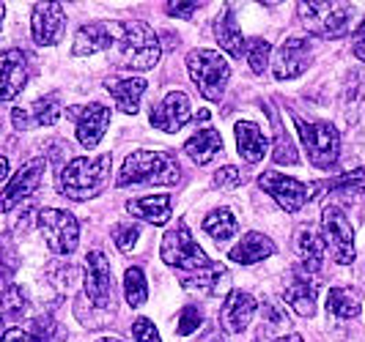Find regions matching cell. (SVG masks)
<instances>
[{
    "label": "cell",
    "mask_w": 365,
    "mask_h": 342,
    "mask_svg": "<svg viewBox=\"0 0 365 342\" xmlns=\"http://www.w3.org/2000/svg\"><path fill=\"white\" fill-rule=\"evenodd\" d=\"M138 238H140V225H135V222H124V225L113 228V241L121 252H129L138 244Z\"/></svg>",
    "instance_id": "obj_40"
},
{
    "label": "cell",
    "mask_w": 365,
    "mask_h": 342,
    "mask_svg": "<svg viewBox=\"0 0 365 342\" xmlns=\"http://www.w3.org/2000/svg\"><path fill=\"white\" fill-rule=\"evenodd\" d=\"M274 250H277V247H274V241L269 235L247 233L237 247L228 252V257H231L234 263H239V266H253V263H261V260L272 257Z\"/></svg>",
    "instance_id": "obj_23"
},
{
    "label": "cell",
    "mask_w": 365,
    "mask_h": 342,
    "mask_svg": "<svg viewBox=\"0 0 365 342\" xmlns=\"http://www.w3.org/2000/svg\"><path fill=\"white\" fill-rule=\"evenodd\" d=\"M237 183H242V173H239V167H234V164L217 170L215 178H212V186H217V189H222V186H237Z\"/></svg>",
    "instance_id": "obj_44"
},
{
    "label": "cell",
    "mask_w": 365,
    "mask_h": 342,
    "mask_svg": "<svg viewBox=\"0 0 365 342\" xmlns=\"http://www.w3.org/2000/svg\"><path fill=\"white\" fill-rule=\"evenodd\" d=\"M195 11H198V3H170V6H165V14H168V17L190 19Z\"/></svg>",
    "instance_id": "obj_45"
},
{
    "label": "cell",
    "mask_w": 365,
    "mask_h": 342,
    "mask_svg": "<svg viewBox=\"0 0 365 342\" xmlns=\"http://www.w3.org/2000/svg\"><path fill=\"white\" fill-rule=\"evenodd\" d=\"M258 186L272 200H277V205L283 211H289V214L299 211L305 205V200H308V186L302 181L292 178V176H283L277 170H264L258 176Z\"/></svg>",
    "instance_id": "obj_13"
},
{
    "label": "cell",
    "mask_w": 365,
    "mask_h": 342,
    "mask_svg": "<svg viewBox=\"0 0 365 342\" xmlns=\"http://www.w3.org/2000/svg\"><path fill=\"white\" fill-rule=\"evenodd\" d=\"M38 233L44 235L50 252L72 255L80 244V222L63 208H41L36 216Z\"/></svg>",
    "instance_id": "obj_9"
},
{
    "label": "cell",
    "mask_w": 365,
    "mask_h": 342,
    "mask_svg": "<svg viewBox=\"0 0 365 342\" xmlns=\"http://www.w3.org/2000/svg\"><path fill=\"white\" fill-rule=\"evenodd\" d=\"M34 337L38 342H66V328L53 315H38L34 321Z\"/></svg>",
    "instance_id": "obj_37"
},
{
    "label": "cell",
    "mask_w": 365,
    "mask_h": 342,
    "mask_svg": "<svg viewBox=\"0 0 365 342\" xmlns=\"http://www.w3.org/2000/svg\"><path fill=\"white\" fill-rule=\"evenodd\" d=\"M110 178V156H77L66 162L58 173V189L69 200H93L102 195Z\"/></svg>",
    "instance_id": "obj_1"
},
{
    "label": "cell",
    "mask_w": 365,
    "mask_h": 342,
    "mask_svg": "<svg viewBox=\"0 0 365 342\" xmlns=\"http://www.w3.org/2000/svg\"><path fill=\"white\" fill-rule=\"evenodd\" d=\"M9 178V159L6 156H0V181Z\"/></svg>",
    "instance_id": "obj_48"
},
{
    "label": "cell",
    "mask_w": 365,
    "mask_h": 342,
    "mask_svg": "<svg viewBox=\"0 0 365 342\" xmlns=\"http://www.w3.org/2000/svg\"><path fill=\"white\" fill-rule=\"evenodd\" d=\"M203 326V312L195 304L184 306L182 315H179V334L187 337V334H195Z\"/></svg>",
    "instance_id": "obj_41"
},
{
    "label": "cell",
    "mask_w": 365,
    "mask_h": 342,
    "mask_svg": "<svg viewBox=\"0 0 365 342\" xmlns=\"http://www.w3.org/2000/svg\"><path fill=\"white\" fill-rule=\"evenodd\" d=\"M170 198L165 195H151V198H135L127 203V214L140 219V222H151V225H168L170 222Z\"/></svg>",
    "instance_id": "obj_25"
},
{
    "label": "cell",
    "mask_w": 365,
    "mask_h": 342,
    "mask_svg": "<svg viewBox=\"0 0 365 342\" xmlns=\"http://www.w3.org/2000/svg\"><path fill=\"white\" fill-rule=\"evenodd\" d=\"M274 342H305V340L299 334H286V337H277Z\"/></svg>",
    "instance_id": "obj_50"
},
{
    "label": "cell",
    "mask_w": 365,
    "mask_h": 342,
    "mask_svg": "<svg viewBox=\"0 0 365 342\" xmlns=\"http://www.w3.org/2000/svg\"><path fill=\"white\" fill-rule=\"evenodd\" d=\"M237 148H239V156L245 162L256 164L267 156V137L261 134V129L253 124V121H237Z\"/></svg>",
    "instance_id": "obj_26"
},
{
    "label": "cell",
    "mask_w": 365,
    "mask_h": 342,
    "mask_svg": "<svg viewBox=\"0 0 365 342\" xmlns=\"http://www.w3.org/2000/svg\"><path fill=\"white\" fill-rule=\"evenodd\" d=\"M203 230H206V235H212L215 241L225 244V241H231V238L237 235L239 222L228 208H217V211L206 214V219H203Z\"/></svg>",
    "instance_id": "obj_29"
},
{
    "label": "cell",
    "mask_w": 365,
    "mask_h": 342,
    "mask_svg": "<svg viewBox=\"0 0 365 342\" xmlns=\"http://www.w3.org/2000/svg\"><path fill=\"white\" fill-rule=\"evenodd\" d=\"M124 296H127V304L132 309L146 304L148 299V282H146V271L140 266H129L124 274Z\"/></svg>",
    "instance_id": "obj_33"
},
{
    "label": "cell",
    "mask_w": 365,
    "mask_h": 342,
    "mask_svg": "<svg viewBox=\"0 0 365 342\" xmlns=\"http://www.w3.org/2000/svg\"><path fill=\"white\" fill-rule=\"evenodd\" d=\"M297 14L302 19V25L311 31L313 36L322 38H341L349 33V25L354 19V6L349 3H299Z\"/></svg>",
    "instance_id": "obj_6"
},
{
    "label": "cell",
    "mask_w": 365,
    "mask_h": 342,
    "mask_svg": "<svg viewBox=\"0 0 365 342\" xmlns=\"http://www.w3.org/2000/svg\"><path fill=\"white\" fill-rule=\"evenodd\" d=\"M283 299L292 304V309L302 318H313L316 315V301H319V288H316V279L313 274L302 269H294L286 277V285H283Z\"/></svg>",
    "instance_id": "obj_17"
},
{
    "label": "cell",
    "mask_w": 365,
    "mask_h": 342,
    "mask_svg": "<svg viewBox=\"0 0 365 342\" xmlns=\"http://www.w3.org/2000/svg\"><path fill=\"white\" fill-rule=\"evenodd\" d=\"M274 129H277V134H274V162L294 164L297 162V151L289 145V140H286V134H283V129H280L277 121H274Z\"/></svg>",
    "instance_id": "obj_42"
},
{
    "label": "cell",
    "mask_w": 365,
    "mask_h": 342,
    "mask_svg": "<svg viewBox=\"0 0 365 342\" xmlns=\"http://www.w3.org/2000/svg\"><path fill=\"white\" fill-rule=\"evenodd\" d=\"M17 263H19V255L14 241H11V235L0 233V285L11 282V277L17 271Z\"/></svg>",
    "instance_id": "obj_36"
},
{
    "label": "cell",
    "mask_w": 365,
    "mask_h": 342,
    "mask_svg": "<svg viewBox=\"0 0 365 342\" xmlns=\"http://www.w3.org/2000/svg\"><path fill=\"white\" fill-rule=\"evenodd\" d=\"M28 85V58L22 50L0 53V102H11Z\"/></svg>",
    "instance_id": "obj_19"
},
{
    "label": "cell",
    "mask_w": 365,
    "mask_h": 342,
    "mask_svg": "<svg viewBox=\"0 0 365 342\" xmlns=\"http://www.w3.org/2000/svg\"><path fill=\"white\" fill-rule=\"evenodd\" d=\"M11 124H14V129H19V132H25V129L34 127V118H31V112H28V109L17 107L14 112H11Z\"/></svg>",
    "instance_id": "obj_47"
},
{
    "label": "cell",
    "mask_w": 365,
    "mask_h": 342,
    "mask_svg": "<svg viewBox=\"0 0 365 342\" xmlns=\"http://www.w3.org/2000/svg\"><path fill=\"white\" fill-rule=\"evenodd\" d=\"M256 312H258L256 296H250L247 290H231L225 296L222 312H220V324L225 328V334H239V331H245L247 326L253 324Z\"/></svg>",
    "instance_id": "obj_18"
},
{
    "label": "cell",
    "mask_w": 365,
    "mask_h": 342,
    "mask_svg": "<svg viewBox=\"0 0 365 342\" xmlns=\"http://www.w3.org/2000/svg\"><path fill=\"white\" fill-rule=\"evenodd\" d=\"M354 55H357V58H360V60H365V41H360V44H357V47H354Z\"/></svg>",
    "instance_id": "obj_52"
},
{
    "label": "cell",
    "mask_w": 365,
    "mask_h": 342,
    "mask_svg": "<svg viewBox=\"0 0 365 342\" xmlns=\"http://www.w3.org/2000/svg\"><path fill=\"white\" fill-rule=\"evenodd\" d=\"M118 31H121V28H115L113 22H91V25H83V28L77 31V36H74L72 53L83 55V58L93 53H102V50H108L110 44L118 38Z\"/></svg>",
    "instance_id": "obj_20"
},
{
    "label": "cell",
    "mask_w": 365,
    "mask_h": 342,
    "mask_svg": "<svg viewBox=\"0 0 365 342\" xmlns=\"http://www.w3.org/2000/svg\"><path fill=\"white\" fill-rule=\"evenodd\" d=\"M322 230H324V244L332 252V260L341 266L354 263V230L338 205H327L322 211Z\"/></svg>",
    "instance_id": "obj_10"
},
{
    "label": "cell",
    "mask_w": 365,
    "mask_h": 342,
    "mask_svg": "<svg viewBox=\"0 0 365 342\" xmlns=\"http://www.w3.org/2000/svg\"><path fill=\"white\" fill-rule=\"evenodd\" d=\"M187 72L203 99L220 102L231 82V66L217 50H192L187 55Z\"/></svg>",
    "instance_id": "obj_4"
},
{
    "label": "cell",
    "mask_w": 365,
    "mask_h": 342,
    "mask_svg": "<svg viewBox=\"0 0 365 342\" xmlns=\"http://www.w3.org/2000/svg\"><path fill=\"white\" fill-rule=\"evenodd\" d=\"M66 14L61 3H36L31 14V33L38 47H53L63 38Z\"/></svg>",
    "instance_id": "obj_16"
},
{
    "label": "cell",
    "mask_w": 365,
    "mask_h": 342,
    "mask_svg": "<svg viewBox=\"0 0 365 342\" xmlns=\"http://www.w3.org/2000/svg\"><path fill=\"white\" fill-rule=\"evenodd\" d=\"M182 285L187 290H201V293H212L215 296V293L225 290V285H228V271L217 266V263H212L206 269L182 274Z\"/></svg>",
    "instance_id": "obj_27"
},
{
    "label": "cell",
    "mask_w": 365,
    "mask_h": 342,
    "mask_svg": "<svg viewBox=\"0 0 365 342\" xmlns=\"http://www.w3.org/2000/svg\"><path fill=\"white\" fill-rule=\"evenodd\" d=\"M132 337H135V342H163L157 326L151 324L148 318H138V321L132 324Z\"/></svg>",
    "instance_id": "obj_43"
},
{
    "label": "cell",
    "mask_w": 365,
    "mask_h": 342,
    "mask_svg": "<svg viewBox=\"0 0 365 342\" xmlns=\"http://www.w3.org/2000/svg\"><path fill=\"white\" fill-rule=\"evenodd\" d=\"M74 121V137L83 148H96L102 143L110 124V107L102 102H93L86 107H72L66 112Z\"/></svg>",
    "instance_id": "obj_12"
},
{
    "label": "cell",
    "mask_w": 365,
    "mask_h": 342,
    "mask_svg": "<svg viewBox=\"0 0 365 342\" xmlns=\"http://www.w3.org/2000/svg\"><path fill=\"white\" fill-rule=\"evenodd\" d=\"M184 151L190 154V159L195 164H206V162H212L220 151H222V137H220L215 129H201V132H195V134L184 143Z\"/></svg>",
    "instance_id": "obj_28"
},
{
    "label": "cell",
    "mask_w": 365,
    "mask_h": 342,
    "mask_svg": "<svg viewBox=\"0 0 365 342\" xmlns=\"http://www.w3.org/2000/svg\"><path fill=\"white\" fill-rule=\"evenodd\" d=\"M294 127L299 132V143L305 148V154L311 156L313 167L332 170L341 159V134L338 129L327 121H305L299 115H294Z\"/></svg>",
    "instance_id": "obj_5"
},
{
    "label": "cell",
    "mask_w": 365,
    "mask_h": 342,
    "mask_svg": "<svg viewBox=\"0 0 365 342\" xmlns=\"http://www.w3.org/2000/svg\"><path fill=\"white\" fill-rule=\"evenodd\" d=\"M105 88L110 90L115 107L127 115H135L140 109L143 93H146V80L143 77H108Z\"/></svg>",
    "instance_id": "obj_21"
},
{
    "label": "cell",
    "mask_w": 365,
    "mask_h": 342,
    "mask_svg": "<svg viewBox=\"0 0 365 342\" xmlns=\"http://www.w3.org/2000/svg\"><path fill=\"white\" fill-rule=\"evenodd\" d=\"M3 342H38V340L34 337V331H25L19 326H11V328L3 331Z\"/></svg>",
    "instance_id": "obj_46"
},
{
    "label": "cell",
    "mask_w": 365,
    "mask_h": 342,
    "mask_svg": "<svg viewBox=\"0 0 365 342\" xmlns=\"http://www.w3.org/2000/svg\"><path fill=\"white\" fill-rule=\"evenodd\" d=\"M203 342H228V340H225V334H220V331H212L209 337H203Z\"/></svg>",
    "instance_id": "obj_49"
},
{
    "label": "cell",
    "mask_w": 365,
    "mask_h": 342,
    "mask_svg": "<svg viewBox=\"0 0 365 342\" xmlns=\"http://www.w3.org/2000/svg\"><path fill=\"white\" fill-rule=\"evenodd\" d=\"M31 118H34V127H53L58 124V118L63 115L61 107V96L58 93H47V96H38L34 102V107L28 109Z\"/></svg>",
    "instance_id": "obj_32"
},
{
    "label": "cell",
    "mask_w": 365,
    "mask_h": 342,
    "mask_svg": "<svg viewBox=\"0 0 365 342\" xmlns=\"http://www.w3.org/2000/svg\"><path fill=\"white\" fill-rule=\"evenodd\" d=\"M354 38H357V44H360V41H365V19L360 22V28L354 31Z\"/></svg>",
    "instance_id": "obj_51"
},
{
    "label": "cell",
    "mask_w": 365,
    "mask_h": 342,
    "mask_svg": "<svg viewBox=\"0 0 365 342\" xmlns=\"http://www.w3.org/2000/svg\"><path fill=\"white\" fill-rule=\"evenodd\" d=\"M332 192H335V198L338 200H349V203L357 200L360 195H365V167L354 170V173H346V176H341V178L335 181Z\"/></svg>",
    "instance_id": "obj_34"
},
{
    "label": "cell",
    "mask_w": 365,
    "mask_h": 342,
    "mask_svg": "<svg viewBox=\"0 0 365 342\" xmlns=\"http://www.w3.org/2000/svg\"><path fill=\"white\" fill-rule=\"evenodd\" d=\"M115 47H118V60L129 66V69H138V72H148L157 66L160 60V41L157 33L143 25V22H127L121 25L118 38H115Z\"/></svg>",
    "instance_id": "obj_3"
},
{
    "label": "cell",
    "mask_w": 365,
    "mask_h": 342,
    "mask_svg": "<svg viewBox=\"0 0 365 342\" xmlns=\"http://www.w3.org/2000/svg\"><path fill=\"white\" fill-rule=\"evenodd\" d=\"M28 296H25V290L14 285V282H6V285H0V318L6 315V318H25L28 315Z\"/></svg>",
    "instance_id": "obj_31"
},
{
    "label": "cell",
    "mask_w": 365,
    "mask_h": 342,
    "mask_svg": "<svg viewBox=\"0 0 365 342\" xmlns=\"http://www.w3.org/2000/svg\"><path fill=\"white\" fill-rule=\"evenodd\" d=\"M96 342H127V340H118V337H102V340H96Z\"/></svg>",
    "instance_id": "obj_53"
},
{
    "label": "cell",
    "mask_w": 365,
    "mask_h": 342,
    "mask_svg": "<svg viewBox=\"0 0 365 342\" xmlns=\"http://www.w3.org/2000/svg\"><path fill=\"white\" fill-rule=\"evenodd\" d=\"M363 99H365V72L351 69V72L346 74V82H344V102H346L351 118H354V112L360 109Z\"/></svg>",
    "instance_id": "obj_35"
},
{
    "label": "cell",
    "mask_w": 365,
    "mask_h": 342,
    "mask_svg": "<svg viewBox=\"0 0 365 342\" xmlns=\"http://www.w3.org/2000/svg\"><path fill=\"white\" fill-rule=\"evenodd\" d=\"M47 274H50L55 288H61V290L72 288L74 282L80 279V269H77L74 263H50Z\"/></svg>",
    "instance_id": "obj_39"
},
{
    "label": "cell",
    "mask_w": 365,
    "mask_h": 342,
    "mask_svg": "<svg viewBox=\"0 0 365 342\" xmlns=\"http://www.w3.org/2000/svg\"><path fill=\"white\" fill-rule=\"evenodd\" d=\"M0 326H3V318H0Z\"/></svg>",
    "instance_id": "obj_55"
},
{
    "label": "cell",
    "mask_w": 365,
    "mask_h": 342,
    "mask_svg": "<svg viewBox=\"0 0 365 342\" xmlns=\"http://www.w3.org/2000/svg\"><path fill=\"white\" fill-rule=\"evenodd\" d=\"M327 309L338 318H354L363 309V299L351 288H332L327 299Z\"/></svg>",
    "instance_id": "obj_30"
},
{
    "label": "cell",
    "mask_w": 365,
    "mask_h": 342,
    "mask_svg": "<svg viewBox=\"0 0 365 342\" xmlns=\"http://www.w3.org/2000/svg\"><path fill=\"white\" fill-rule=\"evenodd\" d=\"M3 17H6V6L0 3V28H3Z\"/></svg>",
    "instance_id": "obj_54"
},
{
    "label": "cell",
    "mask_w": 365,
    "mask_h": 342,
    "mask_svg": "<svg viewBox=\"0 0 365 342\" xmlns=\"http://www.w3.org/2000/svg\"><path fill=\"white\" fill-rule=\"evenodd\" d=\"M83 301L91 309H77V321L86 324L88 312H102L110 306V260L102 250H91L83 260Z\"/></svg>",
    "instance_id": "obj_7"
},
{
    "label": "cell",
    "mask_w": 365,
    "mask_h": 342,
    "mask_svg": "<svg viewBox=\"0 0 365 342\" xmlns=\"http://www.w3.org/2000/svg\"><path fill=\"white\" fill-rule=\"evenodd\" d=\"M247 60H250V69L256 74H264V69L269 66V60H272V44L269 41H264V38H253L250 44H247Z\"/></svg>",
    "instance_id": "obj_38"
},
{
    "label": "cell",
    "mask_w": 365,
    "mask_h": 342,
    "mask_svg": "<svg viewBox=\"0 0 365 342\" xmlns=\"http://www.w3.org/2000/svg\"><path fill=\"white\" fill-rule=\"evenodd\" d=\"M160 255H163V260L168 266L182 269V271H198V269L212 266L209 255L195 244V238H192L190 228H187L184 222H179L176 228H170V230L163 235Z\"/></svg>",
    "instance_id": "obj_8"
},
{
    "label": "cell",
    "mask_w": 365,
    "mask_h": 342,
    "mask_svg": "<svg viewBox=\"0 0 365 342\" xmlns=\"http://www.w3.org/2000/svg\"><path fill=\"white\" fill-rule=\"evenodd\" d=\"M192 118V102L184 90H170L165 93L163 99L151 107V127L160 129V132H168V134H176L179 129H184Z\"/></svg>",
    "instance_id": "obj_11"
},
{
    "label": "cell",
    "mask_w": 365,
    "mask_h": 342,
    "mask_svg": "<svg viewBox=\"0 0 365 342\" xmlns=\"http://www.w3.org/2000/svg\"><path fill=\"white\" fill-rule=\"evenodd\" d=\"M215 38H217L220 47L228 55H234V58H242V55L247 53V41H245L242 31H239L231 6H225L217 14V19H215Z\"/></svg>",
    "instance_id": "obj_24"
},
{
    "label": "cell",
    "mask_w": 365,
    "mask_h": 342,
    "mask_svg": "<svg viewBox=\"0 0 365 342\" xmlns=\"http://www.w3.org/2000/svg\"><path fill=\"white\" fill-rule=\"evenodd\" d=\"M297 255H299V263H302V271L308 274H319L322 271V260H324V238H322V230L316 225H302L297 230Z\"/></svg>",
    "instance_id": "obj_22"
},
{
    "label": "cell",
    "mask_w": 365,
    "mask_h": 342,
    "mask_svg": "<svg viewBox=\"0 0 365 342\" xmlns=\"http://www.w3.org/2000/svg\"><path fill=\"white\" fill-rule=\"evenodd\" d=\"M311 58H313V47L308 38H302V36L286 38V44L277 47V53L272 55L274 80H292V77H299V74L311 66Z\"/></svg>",
    "instance_id": "obj_15"
},
{
    "label": "cell",
    "mask_w": 365,
    "mask_h": 342,
    "mask_svg": "<svg viewBox=\"0 0 365 342\" xmlns=\"http://www.w3.org/2000/svg\"><path fill=\"white\" fill-rule=\"evenodd\" d=\"M182 178V170L176 159L165 151H135L118 170V186H135V183H160V186H176Z\"/></svg>",
    "instance_id": "obj_2"
},
{
    "label": "cell",
    "mask_w": 365,
    "mask_h": 342,
    "mask_svg": "<svg viewBox=\"0 0 365 342\" xmlns=\"http://www.w3.org/2000/svg\"><path fill=\"white\" fill-rule=\"evenodd\" d=\"M44 167H47L44 156H36V159H31L28 164H22L17 173H14V178L6 183L3 195H0V211H14L19 203H25V200L31 198L38 189V183H41Z\"/></svg>",
    "instance_id": "obj_14"
}]
</instances>
